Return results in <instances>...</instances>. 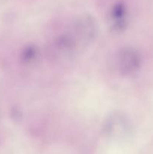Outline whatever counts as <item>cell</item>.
<instances>
[{"instance_id":"cell-1","label":"cell","mask_w":153,"mask_h":154,"mask_svg":"<svg viewBox=\"0 0 153 154\" xmlns=\"http://www.w3.org/2000/svg\"><path fill=\"white\" fill-rule=\"evenodd\" d=\"M118 68L124 75H130L137 69L140 58L136 51L131 49H124L118 54Z\"/></svg>"}]
</instances>
